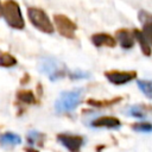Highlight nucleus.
I'll return each instance as SVG.
<instances>
[{"label": "nucleus", "instance_id": "obj_1", "mask_svg": "<svg viewBox=\"0 0 152 152\" xmlns=\"http://www.w3.org/2000/svg\"><path fill=\"white\" fill-rule=\"evenodd\" d=\"M84 90L82 88H75L68 91L61 93L58 99L55 102V109L57 113H68L72 112L82 101Z\"/></svg>", "mask_w": 152, "mask_h": 152}, {"label": "nucleus", "instance_id": "obj_2", "mask_svg": "<svg viewBox=\"0 0 152 152\" xmlns=\"http://www.w3.org/2000/svg\"><path fill=\"white\" fill-rule=\"evenodd\" d=\"M39 71L44 75H46L51 81H57L66 76V66L63 62L52 58V57H45L42 58L38 66Z\"/></svg>", "mask_w": 152, "mask_h": 152}, {"label": "nucleus", "instance_id": "obj_3", "mask_svg": "<svg viewBox=\"0 0 152 152\" xmlns=\"http://www.w3.org/2000/svg\"><path fill=\"white\" fill-rule=\"evenodd\" d=\"M1 15L5 18L6 23L17 30H21L25 26L20 7L15 1H5L2 4V13Z\"/></svg>", "mask_w": 152, "mask_h": 152}, {"label": "nucleus", "instance_id": "obj_4", "mask_svg": "<svg viewBox=\"0 0 152 152\" xmlns=\"http://www.w3.org/2000/svg\"><path fill=\"white\" fill-rule=\"evenodd\" d=\"M27 15H28L31 24L39 31L45 32V33H52L55 31L51 20L49 19L48 14L43 10L36 8V7H30L27 10Z\"/></svg>", "mask_w": 152, "mask_h": 152}, {"label": "nucleus", "instance_id": "obj_5", "mask_svg": "<svg viewBox=\"0 0 152 152\" xmlns=\"http://www.w3.org/2000/svg\"><path fill=\"white\" fill-rule=\"evenodd\" d=\"M53 21L61 36L65 38H70V39L75 38V32L77 30V26L70 18H68L64 14H56L53 17Z\"/></svg>", "mask_w": 152, "mask_h": 152}, {"label": "nucleus", "instance_id": "obj_6", "mask_svg": "<svg viewBox=\"0 0 152 152\" xmlns=\"http://www.w3.org/2000/svg\"><path fill=\"white\" fill-rule=\"evenodd\" d=\"M58 141L70 152H80L84 140L81 135H72V134H66L62 133L57 135Z\"/></svg>", "mask_w": 152, "mask_h": 152}, {"label": "nucleus", "instance_id": "obj_7", "mask_svg": "<svg viewBox=\"0 0 152 152\" xmlns=\"http://www.w3.org/2000/svg\"><path fill=\"white\" fill-rule=\"evenodd\" d=\"M135 71H116V70H112V71H107L104 72V76L107 77V80L116 86H121L125 84L129 81H132L135 77Z\"/></svg>", "mask_w": 152, "mask_h": 152}, {"label": "nucleus", "instance_id": "obj_8", "mask_svg": "<svg viewBox=\"0 0 152 152\" xmlns=\"http://www.w3.org/2000/svg\"><path fill=\"white\" fill-rule=\"evenodd\" d=\"M93 127H106V128H119L121 126L120 120L114 116H100L91 122Z\"/></svg>", "mask_w": 152, "mask_h": 152}, {"label": "nucleus", "instance_id": "obj_9", "mask_svg": "<svg viewBox=\"0 0 152 152\" xmlns=\"http://www.w3.org/2000/svg\"><path fill=\"white\" fill-rule=\"evenodd\" d=\"M91 42L95 46H108V48H113L115 46L116 42L115 39L107 34V33H96V34H93L91 36Z\"/></svg>", "mask_w": 152, "mask_h": 152}, {"label": "nucleus", "instance_id": "obj_10", "mask_svg": "<svg viewBox=\"0 0 152 152\" xmlns=\"http://www.w3.org/2000/svg\"><path fill=\"white\" fill-rule=\"evenodd\" d=\"M116 38L124 49H131L134 45V36L127 30H119L116 32Z\"/></svg>", "mask_w": 152, "mask_h": 152}, {"label": "nucleus", "instance_id": "obj_11", "mask_svg": "<svg viewBox=\"0 0 152 152\" xmlns=\"http://www.w3.org/2000/svg\"><path fill=\"white\" fill-rule=\"evenodd\" d=\"M20 142H21V139L15 133L6 132L4 134H0V145L2 146H14Z\"/></svg>", "mask_w": 152, "mask_h": 152}, {"label": "nucleus", "instance_id": "obj_12", "mask_svg": "<svg viewBox=\"0 0 152 152\" xmlns=\"http://www.w3.org/2000/svg\"><path fill=\"white\" fill-rule=\"evenodd\" d=\"M17 97L19 99V101L24 102V103H37V100H36V96L31 91V90H19L18 94H17Z\"/></svg>", "mask_w": 152, "mask_h": 152}, {"label": "nucleus", "instance_id": "obj_13", "mask_svg": "<svg viewBox=\"0 0 152 152\" xmlns=\"http://www.w3.org/2000/svg\"><path fill=\"white\" fill-rule=\"evenodd\" d=\"M15 64H17V59L14 56H12L8 52H0V66L10 68Z\"/></svg>", "mask_w": 152, "mask_h": 152}, {"label": "nucleus", "instance_id": "obj_14", "mask_svg": "<svg viewBox=\"0 0 152 152\" xmlns=\"http://www.w3.org/2000/svg\"><path fill=\"white\" fill-rule=\"evenodd\" d=\"M134 36H135L137 40L139 42V44H140V46H141V50H142L144 55L150 56V55H151V48H150V44H148V43L146 42V39L144 38V36H142L141 31L134 30Z\"/></svg>", "mask_w": 152, "mask_h": 152}, {"label": "nucleus", "instance_id": "obj_15", "mask_svg": "<svg viewBox=\"0 0 152 152\" xmlns=\"http://www.w3.org/2000/svg\"><path fill=\"white\" fill-rule=\"evenodd\" d=\"M138 87L145 94V96L152 99V80H139Z\"/></svg>", "mask_w": 152, "mask_h": 152}, {"label": "nucleus", "instance_id": "obj_16", "mask_svg": "<svg viewBox=\"0 0 152 152\" xmlns=\"http://www.w3.org/2000/svg\"><path fill=\"white\" fill-rule=\"evenodd\" d=\"M43 139H44V135L40 134L39 132H36V131H31L27 134V142L30 145H36L38 142H42Z\"/></svg>", "mask_w": 152, "mask_h": 152}, {"label": "nucleus", "instance_id": "obj_17", "mask_svg": "<svg viewBox=\"0 0 152 152\" xmlns=\"http://www.w3.org/2000/svg\"><path fill=\"white\" fill-rule=\"evenodd\" d=\"M144 38L146 39V42L152 45V21H148L146 24H144V28L141 31Z\"/></svg>", "mask_w": 152, "mask_h": 152}, {"label": "nucleus", "instance_id": "obj_18", "mask_svg": "<svg viewBox=\"0 0 152 152\" xmlns=\"http://www.w3.org/2000/svg\"><path fill=\"white\" fill-rule=\"evenodd\" d=\"M132 128L137 132L150 133V132H152V124H150V122H139V124H134L132 126Z\"/></svg>", "mask_w": 152, "mask_h": 152}, {"label": "nucleus", "instance_id": "obj_19", "mask_svg": "<svg viewBox=\"0 0 152 152\" xmlns=\"http://www.w3.org/2000/svg\"><path fill=\"white\" fill-rule=\"evenodd\" d=\"M120 101V97L118 99H113V100H106V101H99V100H94V99H89L87 102L91 106H96V107H101V106H109V104H114L115 102Z\"/></svg>", "mask_w": 152, "mask_h": 152}, {"label": "nucleus", "instance_id": "obj_20", "mask_svg": "<svg viewBox=\"0 0 152 152\" xmlns=\"http://www.w3.org/2000/svg\"><path fill=\"white\" fill-rule=\"evenodd\" d=\"M69 77L71 80H81V78H89L90 77V74L87 72V71H83V70H72L69 72Z\"/></svg>", "mask_w": 152, "mask_h": 152}, {"label": "nucleus", "instance_id": "obj_21", "mask_svg": "<svg viewBox=\"0 0 152 152\" xmlns=\"http://www.w3.org/2000/svg\"><path fill=\"white\" fill-rule=\"evenodd\" d=\"M129 115L135 116V118H144L145 116V112L142 110L141 106H134L129 108Z\"/></svg>", "mask_w": 152, "mask_h": 152}, {"label": "nucleus", "instance_id": "obj_22", "mask_svg": "<svg viewBox=\"0 0 152 152\" xmlns=\"http://www.w3.org/2000/svg\"><path fill=\"white\" fill-rule=\"evenodd\" d=\"M1 13H2V4H0V15H1Z\"/></svg>", "mask_w": 152, "mask_h": 152}]
</instances>
